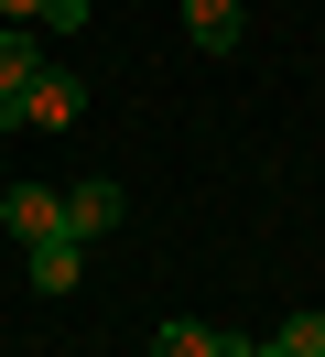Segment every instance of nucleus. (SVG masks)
<instances>
[{
  "label": "nucleus",
  "mask_w": 325,
  "mask_h": 357,
  "mask_svg": "<svg viewBox=\"0 0 325 357\" xmlns=\"http://www.w3.org/2000/svg\"><path fill=\"white\" fill-rule=\"evenodd\" d=\"M0 130H33V109H22V87H0Z\"/></svg>",
  "instance_id": "9"
},
{
  "label": "nucleus",
  "mask_w": 325,
  "mask_h": 357,
  "mask_svg": "<svg viewBox=\"0 0 325 357\" xmlns=\"http://www.w3.org/2000/svg\"><path fill=\"white\" fill-rule=\"evenodd\" d=\"M152 357H238V335H217V325H152Z\"/></svg>",
  "instance_id": "6"
},
{
  "label": "nucleus",
  "mask_w": 325,
  "mask_h": 357,
  "mask_svg": "<svg viewBox=\"0 0 325 357\" xmlns=\"http://www.w3.org/2000/svg\"><path fill=\"white\" fill-rule=\"evenodd\" d=\"M130 217V195L108 174H87V184H65V227H76V238H108V227Z\"/></svg>",
  "instance_id": "2"
},
{
  "label": "nucleus",
  "mask_w": 325,
  "mask_h": 357,
  "mask_svg": "<svg viewBox=\"0 0 325 357\" xmlns=\"http://www.w3.org/2000/svg\"><path fill=\"white\" fill-rule=\"evenodd\" d=\"M22 271H33V292H55V303H65V292L87 282V238H43V249H22Z\"/></svg>",
  "instance_id": "4"
},
{
  "label": "nucleus",
  "mask_w": 325,
  "mask_h": 357,
  "mask_svg": "<svg viewBox=\"0 0 325 357\" xmlns=\"http://www.w3.org/2000/svg\"><path fill=\"white\" fill-rule=\"evenodd\" d=\"M185 44L195 54H238V0H185Z\"/></svg>",
  "instance_id": "5"
},
{
  "label": "nucleus",
  "mask_w": 325,
  "mask_h": 357,
  "mask_svg": "<svg viewBox=\"0 0 325 357\" xmlns=\"http://www.w3.org/2000/svg\"><path fill=\"white\" fill-rule=\"evenodd\" d=\"M43 76V44H33V22H11L0 33V87H33Z\"/></svg>",
  "instance_id": "7"
},
{
  "label": "nucleus",
  "mask_w": 325,
  "mask_h": 357,
  "mask_svg": "<svg viewBox=\"0 0 325 357\" xmlns=\"http://www.w3.org/2000/svg\"><path fill=\"white\" fill-rule=\"evenodd\" d=\"M11 22H33V33H76L87 22V0H0Z\"/></svg>",
  "instance_id": "8"
},
{
  "label": "nucleus",
  "mask_w": 325,
  "mask_h": 357,
  "mask_svg": "<svg viewBox=\"0 0 325 357\" xmlns=\"http://www.w3.org/2000/svg\"><path fill=\"white\" fill-rule=\"evenodd\" d=\"M0 227H11L22 249H43V238H76V227H65V195H55V184H11V195H0Z\"/></svg>",
  "instance_id": "1"
},
{
  "label": "nucleus",
  "mask_w": 325,
  "mask_h": 357,
  "mask_svg": "<svg viewBox=\"0 0 325 357\" xmlns=\"http://www.w3.org/2000/svg\"><path fill=\"white\" fill-rule=\"evenodd\" d=\"M22 109H33V130H76V119H87V87L65 66H43L33 87H22Z\"/></svg>",
  "instance_id": "3"
}]
</instances>
